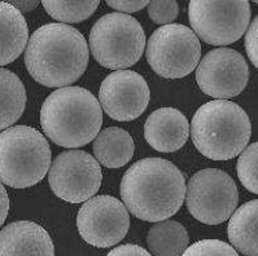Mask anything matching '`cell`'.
Masks as SVG:
<instances>
[{
	"label": "cell",
	"mask_w": 258,
	"mask_h": 256,
	"mask_svg": "<svg viewBox=\"0 0 258 256\" xmlns=\"http://www.w3.org/2000/svg\"><path fill=\"white\" fill-rule=\"evenodd\" d=\"M121 198L140 220L160 223L175 215L184 202L185 180L175 164L162 158H144L124 172Z\"/></svg>",
	"instance_id": "obj_1"
},
{
	"label": "cell",
	"mask_w": 258,
	"mask_h": 256,
	"mask_svg": "<svg viewBox=\"0 0 258 256\" xmlns=\"http://www.w3.org/2000/svg\"><path fill=\"white\" fill-rule=\"evenodd\" d=\"M90 53L85 36L64 24H47L34 31L25 65L34 80L49 88L73 84L85 74Z\"/></svg>",
	"instance_id": "obj_2"
},
{
	"label": "cell",
	"mask_w": 258,
	"mask_h": 256,
	"mask_svg": "<svg viewBox=\"0 0 258 256\" xmlns=\"http://www.w3.org/2000/svg\"><path fill=\"white\" fill-rule=\"evenodd\" d=\"M103 110L96 96L82 87L52 92L40 109V126L51 141L62 148H81L99 135Z\"/></svg>",
	"instance_id": "obj_3"
},
{
	"label": "cell",
	"mask_w": 258,
	"mask_h": 256,
	"mask_svg": "<svg viewBox=\"0 0 258 256\" xmlns=\"http://www.w3.org/2000/svg\"><path fill=\"white\" fill-rule=\"evenodd\" d=\"M252 123L244 109L228 100H214L196 110L191 122V139L204 157L228 160L246 148Z\"/></svg>",
	"instance_id": "obj_4"
},
{
	"label": "cell",
	"mask_w": 258,
	"mask_h": 256,
	"mask_svg": "<svg viewBox=\"0 0 258 256\" xmlns=\"http://www.w3.org/2000/svg\"><path fill=\"white\" fill-rule=\"evenodd\" d=\"M49 167L51 149L39 131L16 126L0 132V183L13 189L34 187Z\"/></svg>",
	"instance_id": "obj_5"
},
{
	"label": "cell",
	"mask_w": 258,
	"mask_h": 256,
	"mask_svg": "<svg viewBox=\"0 0 258 256\" xmlns=\"http://www.w3.org/2000/svg\"><path fill=\"white\" fill-rule=\"evenodd\" d=\"M90 49L101 66L127 70L140 60L146 47V34L137 18L123 13H108L92 26Z\"/></svg>",
	"instance_id": "obj_6"
},
{
	"label": "cell",
	"mask_w": 258,
	"mask_h": 256,
	"mask_svg": "<svg viewBox=\"0 0 258 256\" xmlns=\"http://www.w3.org/2000/svg\"><path fill=\"white\" fill-rule=\"evenodd\" d=\"M184 201L196 220L207 225H218L227 221L236 210L239 190L227 172L205 168L189 179Z\"/></svg>",
	"instance_id": "obj_7"
},
{
	"label": "cell",
	"mask_w": 258,
	"mask_h": 256,
	"mask_svg": "<svg viewBox=\"0 0 258 256\" xmlns=\"http://www.w3.org/2000/svg\"><path fill=\"white\" fill-rule=\"evenodd\" d=\"M146 56L153 71L162 78H184L200 62L201 44L189 27L180 24L165 25L148 39Z\"/></svg>",
	"instance_id": "obj_8"
},
{
	"label": "cell",
	"mask_w": 258,
	"mask_h": 256,
	"mask_svg": "<svg viewBox=\"0 0 258 256\" xmlns=\"http://www.w3.org/2000/svg\"><path fill=\"white\" fill-rule=\"evenodd\" d=\"M250 17V4L246 0H192L188 4L192 31L210 45H228L239 40L248 29Z\"/></svg>",
	"instance_id": "obj_9"
},
{
	"label": "cell",
	"mask_w": 258,
	"mask_h": 256,
	"mask_svg": "<svg viewBox=\"0 0 258 256\" xmlns=\"http://www.w3.org/2000/svg\"><path fill=\"white\" fill-rule=\"evenodd\" d=\"M103 174L100 164L83 150L62 151L48 169V183L57 198L69 203L91 199L100 189Z\"/></svg>",
	"instance_id": "obj_10"
},
{
	"label": "cell",
	"mask_w": 258,
	"mask_h": 256,
	"mask_svg": "<svg viewBox=\"0 0 258 256\" xmlns=\"http://www.w3.org/2000/svg\"><path fill=\"white\" fill-rule=\"evenodd\" d=\"M77 228L88 244L99 248L112 247L127 234L130 215L119 199L96 196L79 208Z\"/></svg>",
	"instance_id": "obj_11"
},
{
	"label": "cell",
	"mask_w": 258,
	"mask_h": 256,
	"mask_svg": "<svg viewBox=\"0 0 258 256\" xmlns=\"http://www.w3.org/2000/svg\"><path fill=\"white\" fill-rule=\"evenodd\" d=\"M249 80V66L241 53L217 48L204 56L196 67V81L204 94L217 100L239 96Z\"/></svg>",
	"instance_id": "obj_12"
},
{
	"label": "cell",
	"mask_w": 258,
	"mask_h": 256,
	"mask_svg": "<svg viewBox=\"0 0 258 256\" xmlns=\"http://www.w3.org/2000/svg\"><path fill=\"white\" fill-rule=\"evenodd\" d=\"M151 92L146 79L133 70H117L106 76L99 91L101 110L114 121L130 122L146 112Z\"/></svg>",
	"instance_id": "obj_13"
},
{
	"label": "cell",
	"mask_w": 258,
	"mask_h": 256,
	"mask_svg": "<svg viewBox=\"0 0 258 256\" xmlns=\"http://www.w3.org/2000/svg\"><path fill=\"white\" fill-rule=\"evenodd\" d=\"M144 137L151 148L173 153L183 148L189 137V123L182 112L174 108L157 109L147 118Z\"/></svg>",
	"instance_id": "obj_14"
},
{
	"label": "cell",
	"mask_w": 258,
	"mask_h": 256,
	"mask_svg": "<svg viewBox=\"0 0 258 256\" xmlns=\"http://www.w3.org/2000/svg\"><path fill=\"white\" fill-rule=\"evenodd\" d=\"M0 256H55V244L39 224L15 221L0 230Z\"/></svg>",
	"instance_id": "obj_15"
},
{
	"label": "cell",
	"mask_w": 258,
	"mask_h": 256,
	"mask_svg": "<svg viewBox=\"0 0 258 256\" xmlns=\"http://www.w3.org/2000/svg\"><path fill=\"white\" fill-rule=\"evenodd\" d=\"M29 40L24 15L8 2H0V66L20 57Z\"/></svg>",
	"instance_id": "obj_16"
},
{
	"label": "cell",
	"mask_w": 258,
	"mask_h": 256,
	"mask_svg": "<svg viewBox=\"0 0 258 256\" xmlns=\"http://www.w3.org/2000/svg\"><path fill=\"white\" fill-rule=\"evenodd\" d=\"M95 159L106 168H121L131 160L135 144L127 131L119 127H108L94 139Z\"/></svg>",
	"instance_id": "obj_17"
},
{
	"label": "cell",
	"mask_w": 258,
	"mask_h": 256,
	"mask_svg": "<svg viewBox=\"0 0 258 256\" xmlns=\"http://www.w3.org/2000/svg\"><path fill=\"white\" fill-rule=\"evenodd\" d=\"M258 201H249L231 215L228 221V239L231 247L245 256L258 255L257 238Z\"/></svg>",
	"instance_id": "obj_18"
},
{
	"label": "cell",
	"mask_w": 258,
	"mask_h": 256,
	"mask_svg": "<svg viewBox=\"0 0 258 256\" xmlns=\"http://www.w3.org/2000/svg\"><path fill=\"white\" fill-rule=\"evenodd\" d=\"M28 96L21 79L0 67V131L12 127L24 114Z\"/></svg>",
	"instance_id": "obj_19"
},
{
	"label": "cell",
	"mask_w": 258,
	"mask_h": 256,
	"mask_svg": "<svg viewBox=\"0 0 258 256\" xmlns=\"http://www.w3.org/2000/svg\"><path fill=\"white\" fill-rule=\"evenodd\" d=\"M188 233L178 221L165 220L155 224L147 235L149 251L155 256H182L188 247Z\"/></svg>",
	"instance_id": "obj_20"
},
{
	"label": "cell",
	"mask_w": 258,
	"mask_h": 256,
	"mask_svg": "<svg viewBox=\"0 0 258 256\" xmlns=\"http://www.w3.org/2000/svg\"><path fill=\"white\" fill-rule=\"evenodd\" d=\"M97 0L92 2H58V0H44L42 2L46 12L53 20L62 24H77L91 17L99 7Z\"/></svg>",
	"instance_id": "obj_21"
},
{
	"label": "cell",
	"mask_w": 258,
	"mask_h": 256,
	"mask_svg": "<svg viewBox=\"0 0 258 256\" xmlns=\"http://www.w3.org/2000/svg\"><path fill=\"white\" fill-rule=\"evenodd\" d=\"M257 162H258V144L253 142L246 146L237 159V176L240 183L246 190L253 194L258 193V176H257Z\"/></svg>",
	"instance_id": "obj_22"
},
{
	"label": "cell",
	"mask_w": 258,
	"mask_h": 256,
	"mask_svg": "<svg viewBox=\"0 0 258 256\" xmlns=\"http://www.w3.org/2000/svg\"><path fill=\"white\" fill-rule=\"evenodd\" d=\"M182 256H239V253L223 241L203 239L185 248Z\"/></svg>",
	"instance_id": "obj_23"
},
{
	"label": "cell",
	"mask_w": 258,
	"mask_h": 256,
	"mask_svg": "<svg viewBox=\"0 0 258 256\" xmlns=\"http://www.w3.org/2000/svg\"><path fill=\"white\" fill-rule=\"evenodd\" d=\"M147 12L149 18L157 25H170L179 15V6L174 0L166 2H149L147 6Z\"/></svg>",
	"instance_id": "obj_24"
},
{
	"label": "cell",
	"mask_w": 258,
	"mask_h": 256,
	"mask_svg": "<svg viewBox=\"0 0 258 256\" xmlns=\"http://www.w3.org/2000/svg\"><path fill=\"white\" fill-rule=\"evenodd\" d=\"M245 49L249 60L255 67L258 66V17L253 18L245 33Z\"/></svg>",
	"instance_id": "obj_25"
},
{
	"label": "cell",
	"mask_w": 258,
	"mask_h": 256,
	"mask_svg": "<svg viewBox=\"0 0 258 256\" xmlns=\"http://www.w3.org/2000/svg\"><path fill=\"white\" fill-rule=\"evenodd\" d=\"M148 3L149 2H147V0H108L106 2V4L110 8L117 11V13L122 12L123 15L142 11V9L148 6Z\"/></svg>",
	"instance_id": "obj_26"
},
{
	"label": "cell",
	"mask_w": 258,
	"mask_h": 256,
	"mask_svg": "<svg viewBox=\"0 0 258 256\" xmlns=\"http://www.w3.org/2000/svg\"><path fill=\"white\" fill-rule=\"evenodd\" d=\"M106 256H152L146 248L138 244H121L109 251V253Z\"/></svg>",
	"instance_id": "obj_27"
},
{
	"label": "cell",
	"mask_w": 258,
	"mask_h": 256,
	"mask_svg": "<svg viewBox=\"0 0 258 256\" xmlns=\"http://www.w3.org/2000/svg\"><path fill=\"white\" fill-rule=\"evenodd\" d=\"M8 211H10V197H8L6 188L0 183V228L3 226L4 221L8 216Z\"/></svg>",
	"instance_id": "obj_28"
},
{
	"label": "cell",
	"mask_w": 258,
	"mask_h": 256,
	"mask_svg": "<svg viewBox=\"0 0 258 256\" xmlns=\"http://www.w3.org/2000/svg\"><path fill=\"white\" fill-rule=\"evenodd\" d=\"M8 3L12 4L17 11L24 13V12H30V11L37 8V7L39 6L40 2H38V0H30V2H8Z\"/></svg>",
	"instance_id": "obj_29"
}]
</instances>
